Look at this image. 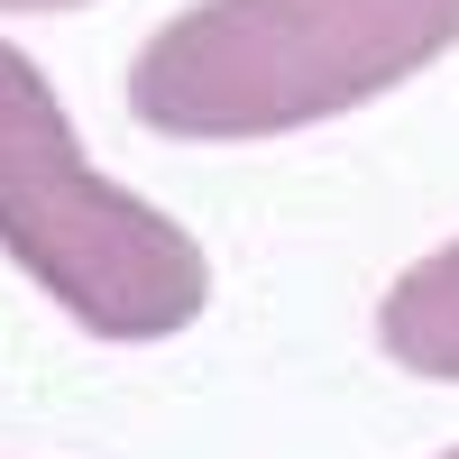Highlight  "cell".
<instances>
[{
	"label": "cell",
	"mask_w": 459,
	"mask_h": 459,
	"mask_svg": "<svg viewBox=\"0 0 459 459\" xmlns=\"http://www.w3.org/2000/svg\"><path fill=\"white\" fill-rule=\"evenodd\" d=\"M459 47V0H194L129 65L157 138H285L386 101Z\"/></svg>",
	"instance_id": "obj_1"
},
{
	"label": "cell",
	"mask_w": 459,
	"mask_h": 459,
	"mask_svg": "<svg viewBox=\"0 0 459 459\" xmlns=\"http://www.w3.org/2000/svg\"><path fill=\"white\" fill-rule=\"evenodd\" d=\"M0 257L92 340H175L212 303V257L74 138L47 65L0 37Z\"/></svg>",
	"instance_id": "obj_2"
},
{
	"label": "cell",
	"mask_w": 459,
	"mask_h": 459,
	"mask_svg": "<svg viewBox=\"0 0 459 459\" xmlns=\"http://www.w3.org/2000/svg\"><path fill=\"white\" fill-rule=\"evenodd\" d=\"M377 350L395 368L459 386V239H441L432 257H413L377 303Z\"/></svg>",
	"instance_id": "obj_3"
},
{
	"label": "cell",
	"mask_w": 459,
	"mask_h": 459,
	"mask_svg": "<svg viewBox=\"0 0 459 459\" xmlns=\"http://www.w3.org/2000/svg\"><path fill=\"white\" fill-rule=\"evenodd\" d=\"M0 10H83V0H0Z\"/></svg>",
	"instance_id": "obj_4"
},
{
	"label": "cell",
	"mask_w": 459,
	"mask_h": 459,
	"mask_svg": "<svg viewBox=\"0 0 459 459\" xmlns=\"http://www.w3.org/2000/svg\"><path fill=\"white\" fill-rule=\"evenodd\" d=\"M441 459H459V450H441Z\"/></svg>",
	"instance_id": "obj_5"
}]
</instances>
